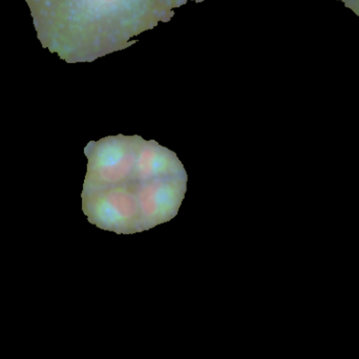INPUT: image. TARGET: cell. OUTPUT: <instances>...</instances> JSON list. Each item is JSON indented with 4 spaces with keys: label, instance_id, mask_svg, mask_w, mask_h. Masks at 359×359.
Returning <instances> with one entry per match:
<instances>
[{
    "label": "cell",
    "instance_id": "obj_1",
    "mask_svg": "<svg viewBox=\"0 0 359 359\" xmlns=\"http://www.w3.org/2000/svg\"><path fill=\"white\" fill-rule=\"evenodd\" d=\"M140 182L82 191V209L90 223L117 233L143 231L139 205Z\"/></svg>",
    "mask_w": 359,
    "mask_h": 359
},
{
    "label": "cell",
    "instance_id": "obj_2",
    "mask_svg": "<svg viewBox=\"0 0 359 359\" xmlns=\"http://www.w3.org/2000/svg\"><path fill=\"white\" fill-rule=\"evenodd\" d=\"M141 141L139 136L119 135L88 143L84 151L88 164L83 190L137 182L135 168Z\"/></svg>",
    "mask_w": 359,
    "mask_h": 359
},
{
    "label": "cell",
    "instance_id": "obj_3",
    "mask_svg": "<svg viewBox=\"0 0 359 359\" xmlns=\"http://www.w3.org/2000/svg\"><path fill=\"white\" fill-rule=\"evenodd\" d=\"M186 181L187 176L170 177L139 184L137 194L143 231L176 217L185 194Z\"/></svg>",
    "mask_w": 359,
    "mask_h": 359
},
{
    "label": "cell",
    "instance_id": "obj_4",
    "mask_svg": "<svg viewBox=\"0 0 359 359\" xmlns=\"http://www.w3.org/2000/svg\"><path fill=\"white\" fill-rule=\"evenodd\" d=\"M185 176L183 165L174 151H168L155 141L147 142L142 139L135 168L137 182Z\"/></svg>",
    "mask_w": 359,
    "mask_h": 359
}]
</instances>
